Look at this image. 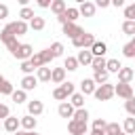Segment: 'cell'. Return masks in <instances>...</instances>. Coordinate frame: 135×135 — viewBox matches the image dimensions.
<instances>
[{
  "label": "cell",
  "instance_id": "83f0119b",
  "mask_svg": "<svg viewBox=\"0 0 135 135\" xmlns=\"http://www.w3.org/2000/svg\"><path fill=\"white\" fill-rule=\"evenodd\" d=\"M108 78H110V72H108V70H99V72L93 74L95 84H103V82H108Z\"/></svg>",
  "mask_w": 135,
  "mask_h": 135
},
{
  "label": "cell",
  "instance_id": "5b68a950",
  "mask_svg": "<svg viewBox=\"0 0 135 135\" xmlns=\"http://www.w3.org/2000/svg\"><path fill=\"white\" fill-rule=\"evenodd\" d=\"M114 95H118L120 99H129V97H133V86H131V82H118L116 86H114Z\"/></svg>",
  "mask_w": 135,
  "mask_h": 135
},
{
  "label": "cell",
  "instance_id": "bcb514c9",
  "mask_svg": "<svg viewBox=\"0 0 135 135\" xmlns=\"http://www.w3.org/2000/svg\"><path fill=\"white\" fill-rule=\"evenodd\" d=\"M95 6L97 8H108L110 6V0H95Z\"/></svg>",
  "mask_w": 135,
  "mask_h": 135
},
{
  "label": "cell",
  "instance_id": "52a82bcc",
  "mask_svg": "<svg viewBox=\"0 0 135 135\" xmlns=\"http://www.w3.org/2000/svg\"><path fill=\"white\" fill-rule=\"evenodd\" d=\"M6 27H8V30L13 32V36H17V38L23 36V34L30 30V25H27L25 21H21V19H17V21H13V23H6Z\"/></svg>",
  "mask_w": 135,
  "mask_h": 135
},
{
  "label": "cell",
  "instance_id": "484cf974",
  "mask_svg": "<svg viewBox=\"0 0 135 135\" xmlns=\"http://www.w3.org/2000/svg\"><path fill=\"white\" fill-rule=\"evenodd\" d=\"M122 55H124V57H129V59H133V57H135V36H133V38L122 46Z\"/></svg>",
  "mask_w": 135,
  "mask_h": 135
},
{
  "label": "cell",
  "instance_id": "44dd1931",
  "mask_svg": "<svg viewBox=\"0 0 135 135\" xmlns=\"http://www.w3.org/2000/svg\"><path fill=\"white\" fill-rule=\"evenodd\" d=\"M19 118L17 116H8V118H4V131H8V133H15V131H19Z\"/></svg>",
  "mask_w": 135,
  "mask_h": 135
},
{
  "label": "cell",
  "instance_id": "277c9868",
  "mask_svg": "<svg viewBox=\"0 0 135 135\" xmlns=\"http://www.w3.org/2000/svg\"><path fill=\"white\" fill-rule=\"evenodd\" d=\"M80 17V13H78V8L76 6H70V8H65V13H61V15H57V21L63 25V23H76V19Z\"/></svg>",
  "mask_w": 135,
  "mask_h": 135
},
{
  "label": "cell",
  "instance_id": "11a10c76",
  "mask_svg": "<svg viewBox=\"0 0 135 135\" xmlns=\"http://www.w3.org/2000/svg\"><path fill=\"white\" fill-rule=\"evenodd\" d=\"M118 135H127V133H124V131H120V133H118Z\"/></svg>",
  "mask_w": 135,
  "mask_h": 135
},
{
  "label": "cell",
  "instance_id": "c3c4849f",
  "mask_svg": "<svg viewBox=\"0 0 135 135\" xmlns=\"http://www.w3.org/2000/svg\"><path fill=\"white\" fill-rule=\"evenodd\" d=\"M110 4L116 6V8H120V6H124V0H110Z\"/></svg>",
  "mask_w": 135,
  "mask_h": 135
},
{
  "label": "cell",
  "instance_id": "9a60e30c",
  "mask_svg": "<svg viewBox=\"0 0 135 135\" xmlns=\"http://www.w3.org/2000/svg\"><path fill=\"white\" fill-rule=\"evenodd\" d=\"M57 114H59L61 118H72V116H74V105H72L70 101H61L59 108H57Z\"/></svg>",
  "mask_w": 135,
  "mask_h": 135
},
{
  "label": "cell",
  "instance_id": "f1b7e54d",
  "mask_svg": "<svg viewBox=\"0 0 135 135\" xmlns=\"http://www.w3.org/2000/svg\"><path fill=\"white\" fill-rule=\"evenodd\" d=\"M53 97H55L57 101H65V99L70 97V93L65 91V86H63V84H59V86H57V89L53 91Z\"/></svg>",
  "mask_w": 135,
  "mask_h": 135
},
{
  "label": "cell",
  "instance_id": "ab89813d",
  "mask_svg": "<svg viewBox=\"0 0 135 135\" xmlns=\"http://www.w3.org/2000/svg\"><path fill=\"white\" fill-rule=\"evenodd\" d=\"M124 110H127V114H129V116H135V95H133V97H129V99L124 101Z\"/></svg>",
  "mask_w": 135,
  "mask_h": 135
},
{
  "label": "cell",
  "instance_id": "d4e9b609",
  "mask_svg": "<svg viewBox=\"0 0 135 135\" xmlns=\"http://www.w3.org/2000/svg\"><path fill=\"white\" fill-rule=\"evenodd\" d=\"M122 131H124L127 135H135V116L124 118V122H122Z\"/></svg>",
  "mask_w": 135,
  "mask_h": 135
},
{
  "label": "cell",
  "instance_id": "4dcf8cb0",
  "mask_svg": "<svg viewBox=\"0 0 135 135\" xmlns=\"http://www.w3.org/2000/svg\"><path fill=\"white\" fill-rule=\"evenodd\" d=\"M120 68H122V63H120L118 59H108V63H105V70H108L110 74H118Z\"/></svg>",
  "mask_w": 135,
  "mask_h": 135
},
{
  "label": "cell",
  "instance_id": "f907efd6",
  "mask_svg": "<svg viewBox=\"0 0 135 135\" xmlns=\"http://www.w3.org/2000/svg\"><path fill=\"white\" fill-rule=\"evenodd\" d=\"M25 135H40V133H36V131H25Z\"/></svg>",
  "mask_w": 135,
  "mask_h": 135
},
{
  "label": "cell",
  "instance_id": "ac0fdd59",
  "mask_svg": "<svg viewBox=\"0 0 135 135\" xmlns=\"http://www.w3.org/2000/svg\"><path fill=\"white\" fill-rule=\"evenodd\" d=\"M105 51H108V44H105V42H101V40H95V42H93V46H91L93 57H103V55H105Z\"/></svg>",
  "mask_w": 135,
  "mask_h": 135
},
{
  "label": "cell",
  "instance_id": "d6986e66",
  "mask_svg": "<svg viewBox=\"0 0 135 135\" xmlns=\"http://www.w3.org/2000/svg\"><path fill=\"white\" fill-rule=\"evenodd\" d=\"M51 70H53V68H49V65L38 68V70H36V78H38V82H51Z\"/></svg>",
  "mask_w": 135,
  "mask_h": 135
},
{
  "label": "cell",
  "instance_id": "816d5d0a",
  "mask_svg": "<svg viewBox=\"0 0 135 135\" xmlns=\"http://www.w3.org/2000/svg\"><path fill=\"white\" fill-rule=\"evenodd\" d=\"M13 135H25V131H15Z\"/></svg>",
  "mask_w": 135,
  "mask_h": 135
},
{
  "label": "cell",
  "instance_id": "d590c367",
  "mask_svg": "<svg viewBox=\"0 0 135 135\" xmlns=\"http://www.w3.org/2000/svg\"><path fill=\"white\" fill-rule=\"evenodd\" d=\"M4 44H6V49L11 51V55H15V53H17V49L21 46V42H19L17 38H8V40H6Z\"/></svg>",
  "mask_w": 135,
  "mask_h": 135
},
{
  "label": "cell",
  "instance_id": "7dc6e473",
  "mask_svg": "<svg viewBox=\"0 0 135 135\" xmlns=\"http://www.w3.org/2000/svg\"><path fill=\"white\" fill-rule=\"evenodd\" d=\"M51 2H53V0H36V4H38L40 8H51Z\"/></svg>",
  "mask_w": 135,
  "mask_h": 135
},
{
  "label": "cell",
  "instance_id": "e0dca14e",
  "mask_svg": "<svg viewBox=\"0 0 135 135\" xmlns=\"http://www.w3.org/2000/svg\"><path fill=\"white\" fill-rule=\"evenodd\" d=\"M51 82H55V84L65 82V68H53L51 70Z\"/></svg>",
  "mask_w": 135,
  "mask_h": 135
},
{
  "label": "cell",
  "instance_id": "b9f144b4",
  "mask_svg": "<svg viewBox=\"0 0 135 135\" xmlns=\"http://www.w3.org/2000/svg\"><path fill=\"white\" fill-rule=\"evenodd\" d=\"M124 17H127L129 21H135V2L129 4V6H124Z\"/></svg>",
  "mask_w": 135,
  "mask_h": 135
},
{
  "label": "cell",
  "instance_id": "8992f818",
  "mask_svg": "<svg viewBox=\"0 0 135 135\" xmlns=\"http://www.w3.org/2000/svg\"><path fill=\"white\" fill-rule=\"evenodd\" d=\"M68 131H70V135H86V122L70 118V122H68Z\"/></svg>",
  "mask_w": 135,
  "mask_h": 135
},
{
  "label": "cell",
  "instance_id": "2e32d148",
  "mask_svg": "<svg viewBox=\"0 0 135 135\" xmlns=\"http://www.w3.org/2000/svg\"><path fill=\"white\" fill-rule=\"evenodd\" d=\"M76 59H78L80 65H91V61H93V53H91V49H80Z\"/></svg>",
  "mask_w": 135,
  "mask_h": 135
},
{
  "label": "cell",
  "instance_id": "f5cc1de1",
  "mask_svg": "<svg viewBox=\"0 0 135 135\" xmlns=\"http://www.w3.org/2000/svg\"><path fill=\"white\" fill-rule=\"evenodd\" d=\"M76 2H78V4H82V2H86V0H76Z\"/></svg>",
  "mask_w": 135,
  "mask_h": 135
},
{
  "label": "cell",
  "instance_id": "8d00e7d4",
  "mask_svg": "<svg viewBox=\"0 0 135 135\" xmlns=\"http://www.w3.org/2000/svg\"><path fill=\"white\" fill-rule=\"evenodd\" d=\"M120 131H122V127L118 122H108V127H105V135H118Z\"/></svg>",
  "mask_w": 135,
  "mask_h": 135
},
{
  "label": "cell",
  "instance_id": "cb8c5ba5",
  "mask_svg": "<svg viewBox=\"0 0 135 135\" xmlns=\"http://www.w3.org/2000/svg\"><path fill=\"white\" fill-rule=\"evenodd\" d=\"M70 103L74 105V110L84 108V95H82V93H72V95H70Z\"/></svg>",
  "mask_w": 135,
  "mask_h": 135
},
{
  "label": "cell",
  "instance_id": "d6a6232c",
  "mask_svg": "<svg viewBox=\"0 0 135 135\" xmlns=\"http://www.w3.org/2000/svg\"><path fill=\"white\" fill-rule=\"evenodd\" d=\"M32 17H34V11H32L30 6H23V8L19 11V19H21V21L30 23V21H32Z\"/></svg>",
  "mask_w": 135,
  "mask_h": 135
},
{
  "label": "cell",
  "instance_id": "f546056e",
  "mask_svg": "<svg viewBox=\"0 0 135 135\" xmlns=\"http://www.w3.org/2000/svg\"><path fill=\"white\" fill-rule=\"evenodd\" d=\"M105 63H108V59H105V57H93L91 68H93L95 72H99V70H105Z\"/></svg>",
  "mask_w": 135,
  "mask_h": 135
},
{
  "label": "cell",
  "instance_id": "f6af8a7d",
  "mask_svg": "<svg viewBox=\"0 0 135 135\" xmlns=\"http://www.w3.org/2000/svg\"><path fill=\"white\" fill-rule=\"evenodd\" d=\"M6 17H8V6L6 4H0V21L6 19Z\"/></svg>",
  "mask_w": 135,
  "mask_h": 135
},
{
  "label": "cell",
  "instance_id": "9f6ffc18",
  "mask_svg": "<svg viewBox=\"0 0 135 135\" xmlns=\"http://www.w3.org/2000/svg\"><path fill=\"white\" fill-rule=\"evenodd\" d=\"M103 135H105V133H103Z\"/></svg>",
  "mask_w": 135,
  "mask_h": 135
},
{
  "label": "cell",
  "instance_id": "ee69618b",
  "mask_svg": "<svg viewBox=\"0 0 135 135\" xmlns=\"http://www.w3.org/2000/svg\"><path fill=\"white\" fill-rule=\"evenodd\" d=\"M11 116V110H8V105L6 103H0V118L4 120V118H8Z\"/></svg>",
  "mask_w": 135,
  "mask_h": 135
},
{
  "label": "cell",
  "instance_id": "1f68e13d",
  "mask_svg": "<svg viewBox=\"0 0 135 135\" xmlns=\"http://www.w3.org/2000/svg\"><path fill=\"white\" fill-rule=\"evenodd\" d=\"M11 97H13V101H15V103H23V101H27V93H25L23 89L13 91V93H11Z\"/></svg>",
  "mask_w": 135,
  "mask_h": 135
},
{
  "label": "cell",
  "instance_id": "8fae6325",
  "mask_svg": "<svg viewBox=\"0 0 135 135\" xmlns=\"http://www.w3.org/2000/svg\"><path fill=\"white\" fill-rule=\"evenodd\" d=\"M95 11H97V6H95V2H91V0H86V2H82V4L78 6V13H80L82 17H95Z\"/></svg>",
  "mask_w": 135,
  "mask_h": 135
},
{
  "label": "cell",
  "instance_id": "db71d44e",
  "mask_svg": "<svg viewBox=\"0 0 135 135\" xmlns=\"http://www.w3.org/2000/svg\"><path fill=\"white\" fill-rule=\"evenodd\" d=\"M2 80H4V76H2V74H0V82H2Z\"/></svg>",
  "mask_w": 135,
  "mask_h": 135
},
{
  "label": "cell",
  "instance_id": "e575fe53",
  "mask_svg": "<svg viewBox=\"0 0 135 135\" xmlns=\"http://www.w3.org/2000/svg\"><path fill=\"white\" fill-rule=\"evenodd\" d=\"M122 32L127 34V36H135V21H129V19H124L122 21Z\"/></svg>",
  "mask_w": 135,
  "mask_h": 135
},
{
  "label": "cell",
  "instance_id": "7a4b0ae2",
  "mask_svg": "<svg viewBox=\"0 0 135 135\" xmlns=\"http://www.w3.org/2000/svg\"><path fill=\"white\" fill-rule=\"evenodd\" d=\"M93 95H95V99H99V101H108V99L114 97V84H110V82L97 84V89H95Z\"/></svg>",
  "mask_w": 135,
  "mask_h": 135
},
{
  "label": "cell",
  "instance_id": "ba28073f",
  "mask_svg": "<svg viewBox=\"0 0 135 135\" xmlns=\"http://www.w3.org/2000/svg\"><path fill=\"white\" fill-rule=\"evenodd\" d=\"M32 55H34V46H32V44L21 42V46L17 49V53H15L13 57H17L19 61H27V59H32Z\"/></svg>",
  "mask_w": 135,
  "mask_h": 135
},
{
  "label": "cell",
  "instance_id": "7c38bea8",
  "mask_svg": "<svg viewBox=\"0 0 135 135\" xmlns=\"http://www.w3.org/2000/svg\"><path fill=\"white\" fill-rule=\"evenodd\" d=\"M82 32H84V30H82L78 23H70V21H68V23H63V34H65L68 38H76V36H78V34H82Z\"/></svg>",
  "mask_w": 135,
  "mask_h": 135
},
{
  "label": "cell",
  "instance_id": "681fc988",
  "mask_svg": "<svg viewBox=\"0 0 135 135\" xmlns=\"http://www.w3.org/2000/svg\"><path fill=\"white\" fill-rule=\"evenodd\" d=\"M27 2H30V0H19V4H21V6H27Z\"/></svg>",
  "mask_w": 135,
  "mask_h": 135
},
{
  "label": "cell",
  "instance_id": "7402d4cb",
  "mask_svg": "<svg viewBox=\"0 0 135 135\" xmlns=\"http://www.w3.org/2000/svg\"><path fill=\"white\" fill-rule=\"evenodd\" d=\"M105 127H108V122H105L103 118H95V120H93L91 135H103V133H105Z\"/></svg>",
  "mask_w": 135,
  "mask_h": 135
},
{
  "label": "cell",
  "instance_id": "4fadbf2b",
  "mask_svg": "<svg viewBox=\"0 0 135 135\" xmlns=\"http://www.w3.org/2000/svg\"><path fill=\"white\" fill-rule=\"evenodd\" d=\"M36 86H38V78H36L34 74H25L23 80H21V89L27 93V91H34Z\"/></svg>",
  "mask_w": 135,
  "mask_h": 135
},
{
  "label": "cell",
  "instance_id": "60d3db41",
  "mask_svg": "<svg viewBox=\"0 0 135 135\" xmlns=\"http://www.w3.org/2000/svg\"><path fill=\"white\" fill-rule=\"evenodd\" d=\"M63 51H65V49H63L61 42H53V44H51V53H53V57H61Z\"/></svg>",
  "mask_w": 135,
  "mask_h": 135
},
{
  "label": "cell",
  "instance_id": "5bb4252c",
  "mask_svg": "<svg viewBox=\"0 0 135 135\" xmlns=\"http://www.w3.org/2000/svg\"><path fill=\"white\" fill-rule=\"evenodd\" d=\"M95 89H97V84H95L93 78H82V82H80V93L82 95H93Z\"/></svg>",
  "mask_w": 135,
  "mask_h": 135
},
{
  "label": "cell",
  "instance_id": "603a6c76",
  "mask_svg": "<svg viewBox=\"0 0 135 135\" xmlns=\"http://www.w3.org/2000/svg\"><path fill=\"white\" fill-rule=\"evenodd\" d=\"M27 25H30V30H34V32H40V30H44V27H46V21H44V17L34 15V17H32V21H30Z\"/></svg>",
  "mask_w": 135,
  "mask_h": 135
},
{
  "label": "cell",
  "instance_id": "f35d334b",
  "mask_svg": "<svg viewBox=\"0 0 135 135\" xmlns=\"http://www.w3.org/2000/svg\"><path fill=\"white\" fill-rule=\"evenodd\" d=\"M13 91H15V89H13V84H11V82L4 78V80L0 82V95H11Z\"/></svg>",
  "mask_w": 135,
  "mask_h": 135
},
{
  "label": "cell",
  "instance_id": "30bf717a",
  "mask_svg": "<svg viewBox=\"0 0 135 135\" xmlns=\"http://www.w3.org/2000/svg\"><path fill=\"white\" fill-rule=\"evenodd\" d=\"M19 124H21V129H23V131H36L38 120H36V116L25 114V116H21V118H19Z\"/></svg>",
  "mask_w": 135,
  "mask_h": 135
},
{
  "label": "cell",
  "instance_id": "6da1fadb",
  "mask_svg": "<svg viewBox=\"0 0 135 135\" xmlns=\"http://www.w3.org/2000/svg\"><path fill=\"white\" fill-rule=\"evenodd\" d=\"M53 59H55V57H53L51 49H44V51H38V53H34L30 61H32V65L38 70V68H42V65H49Z\"/></svg>",
  "mask_w": 135,
  "mask_h": 135
},
{
  "label": "cell",
  "instance_id": "74e56055",
  "mask_svg": "<svg viewBox=\"0 0 135 135\" xmlns=\"http://www.w3.org/2000/svg\"><path fill=\"white\" fill-rule=\"evenodd\" d=\"M74 120H82V122H86V118H89V112L84 110V108H78V110H74V116H72Z\"/></svg>",
  "mask_w": 135,
  "mask_h": 135
},
{
  "label": "cell",
  "instance_id": "9c48e42d",
  "mask_svg": "<svg viewBox=\"0 0 135 135\" xmlns=\"http://www.w3.org/2000/svg\"><path fill=\"white\" fill-rule=\"evenodd\" d=\"M42 112H44V103H42L40 99L27 101V114H30V116H40Z\"/></svg>",
  "mask_w": 135,
  "mask_h": 135
},
{
  "label": "cell",
  "instance_id": "3957f363",
  "mask_svg": "<svg viewBox=\"0 0 135 135\" xmlns=\"http://www.w3.org/2000/svg\"><path fill=\"white\" fill-rule=\"evenodd\" d=\"M93 42H95V36L89 34V32H82V34H78L76 38H72V44H74L76 49H91Z\"/></svg>",
  "mask_w": 135,
  "mask_h": 135
},
{
  "label": "cell",
  "instance_id": "7bdbcfd3",
  "mask_svg": "<svg viewBox=\"0 0 135 135\" xmlns=\"http://www.w3.org/2000/svg\"><path fill=\"white\" fill-rule=\"evenodd\" d=\"M34 70H36V68L32 65L30 59H27V61H21V72H23V74H34Z\"/></svg>",
  "mask_w": 135,
  "mask_h": 135
},
{
  "label": "cell",
  "instance_id": "836d02e7",
  "mask_svg": "<svg viewBox=\"0 0 135 135\" xmlns=\"http://www.w3.org/2000/svg\"><path fill=\"white\" fill-rule=\"evenodd\" d=\"M78 59L76 57H65V61H63V68L68 70V72H74V70H78Z\"/></svg>",
  "mask_w": 135,
  "mask_h": 135
},
{
  "label": "cell",
  "instance_id": "4316f807",
  "mask_svg": "<svg viewBox=\"0 0 135 135\" xmlns=\"http://www.w3.org/2000/svg\"><path fill=\"white\" fill-rule=\"evenodd\" d=\"M65 8H68L65 0H53V2H51V11H53L55 15H61V13H65Z\"/></svg>",
  "mask_w": 135,
  "mask_h": 135
},
{
  "label": "cell",
  "instance_id": "ffe728a7",
  "mask_svg": "<svg viewBox=\"0 0 135 135\" xmlns=\"http://www.w3.org/2000/svg\"><path fill=\"white\" fill-rule=\"evenodd\" d=\"M133 76H135L133 68H124V65H122V68L118 70V82H131Z\"/></svg>",
  "mask_w": 135,
  "mask_h": 135
}]
</instances>
